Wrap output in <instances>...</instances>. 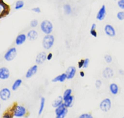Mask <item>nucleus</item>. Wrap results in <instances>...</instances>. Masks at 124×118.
Listing matches in <instances>:
<instances>
[{
    "label": "nucleus",
    "mask_w": 124,
    "mask_h": 118,
    "mask_svg": "<svg viewBox=\"0 0 124 118\" xmlns=\"http://www.w3.org/2000/svg\"><path fill=\"white\" fill-rule=\"evenodd\" d=\"M40 29L42 32L46 34H49L53 31V25L48 20H44L40 24Z\"/></svg>",
    "instance_id": "1"
},
{
    "label": "nucleus",
    "mask_w": 124,
    "mask_h": 118,
    "mask_svg": "<svg viewBox=\"0 0 124 118\" xmlns=\"http://www.w3.org/2000/svg\"><path fill=\"white\" fill-rule=\"evenodd\" d=\"M55 41L54 36L52 34H46L43 39L42 45L46 50H49L53 46Z\"/></svg>",
    "instance_id": "2"
},
{
    "label": "nucleus",
    "mask_w": 124,
    "mask_h": 118,
    "mask_svg": "<svg viewBox=\"0 0 124 118\" xmlns=\"http://www.w3.org/2000/svg\"><path fill=\"white\" fill-rule=\"evenodd\" d=\"M13 115L16 118H21L26 114V109L25 107L22 105H16L13 108Z\"/></svg>",
    "instance_id": "3"
},
{
    "label": "nucleus",
    "mask_w": 124,
    "mask_h": 118,
    "mask_svg": "<svg viewBox=\"0 0 124 118\" xmlns=\"http://www.w3.org/2000/svg\"><path fill=\"white\" fill-rule=\"evenodd\" d=\"M55 112L57 118H64L68 112L67 108L64 106L63 103L56 108Z\"/></svg>",
    "instance_id": "4"
},
{
    "label": "nucleus",
    "mask_w": 124,
    "mask_h": 118,
    "mask_svg": "<svg viewBox=\"0 0 124 118\" xmlns=\"http://www.w3.org/2000/svg\"><path fill=\"white\" fill-rule=\"evenodd\" d=\"M111 101L109 98H105L103 99L99 104L100 109L103 112H107L111 108Z\"/></svg>",
    "instance_id": "5"
},
{
    "label": "nucleus",
    "mask_w": 124,
    "mask_h": 118,
    "mask_svg": "<svg viewBox=\"0 0 124 118\" xmlns=\"http://www.w3.org/2000/svg\"><path fill=\"white\" fill-rule=\"evenodd\" d=\"M17 54V51L15 47L9 49L5 53L4 58L7 61H11L15 59Z\"/></svg>",
    "instance_id": "6"
},
{
    "label": "nucleus",
    "mask_w": 124,
    "mask_h": 118,
    "mask_svg": "<svg viewBox=\"0 0 124 118\" xmlns=\"http://www.w3.org/2000/svg\"><path fill=\"white\" fill-rule=\"evenodd\" d=\"M9 12V6L2 0H0V18L6 16Z\"/></svg>",
    "instance_id": "7"
},
{
    "label": "nucleus",
    "mask_w": 124,
    "mask_h": 118,
    "mask_svg": "<svg viewBox=\"0 0 124 118\" xmlns=\"http://www.w3.org/2000/svg\"><path fill=\"white\" fill-rule=\"evenodd\" d=\"M11 92L8 88H3L0 90V99L3 101H6L10 99Z\"/></svg>",
    "instance_id": "8"
},
{
    "label": "nucleus",
    "mask_w": 124,
    "mask_h": 118,
    "mask_svg": "<svg viewBox=\"0 0 124 118\" xmlns=\"http://www.w3.org/2000/svg\"><path fill=\"white\" fill-rule=\"evenodd\" d=\"M104 31L106 34L110 37H114L116 35L115 30L111 25H106L104 28Z\"/></svg>",
    "instance_id": "9"
},
{
    "label": "nucleus",
    "mask_w": 124,
    "mask_h": 118,
    "mask_svg": "<svg viewBox=\"0 0 124 118\" xmlns=\"http://www.w3.org/2000/svg\"><path fill=\"white\" fill-rule=\"evenodd\" d=\"M10 75L9 69L6 67H2L0 68V79L6 80L9 78Z\"/></svg>",
    "instance_id": "10"
},
{
    "label": "nucleus",
    "mask_w": 124,
    "mask_h": 118,
    "mask_svg": "<svg viewBox=\"0 0 124 118\" xmlns=\"http://www.w3.org/2000/svg\"><path fill=\"white\" fill-rule=\"evenodd\" d=\"M106 6L105 5H103L101 8L99 9L96 16V18L97 20L99 21L103 20L106 16Z\"/></svg>",
    "instance_id": "11"
},
{
    "label": "nucleus",
    "mask_w": 124,
    "mask_h": 118,
    "mask_svg": "<svg viewBox=\"0 0 124 118\" xmlns=\"http://www.w3.org/2000/svg\"><path fill=\"white\" fill-rule=\"evenodd\" d=\"M76 68L73 66H70L68 67L66 71V74L67 75V79H73L76 73Z\"/></svg>",
    "instance_id": "12"
},
{
    "label": "nucleus",
    "mask_w": 124,
    "mask_h": 118,
    "mask_svg": "<svg viewBox=\"0 0 124 118\" xmlns=\"http://www.w3.org/2000/svg\"><path fill=\"white\" fill-rule=\"evenodd\" d=\"M46 59V54L45 52H41L38 53L36 57L35 62L37 64H42Z\"/></svg>",
    "instance_id": "13"
},
{
    "label": "nucleus",
    "mask_w": 124,
    "mask_h": 118,
    "mask_svg": "<svg viewBox=\"0 0 124 118\" xmlns=\"http://www.w3.org/2000/svg\"><path fill=\"white\" fill-rule=\"evenodd\" d=\"M38 70V66L35 65L31 67L27 71L26 73V78L28 79L31 78L32 76L35 75Z\"/></svg>",
    "instance_id": "14"
},
{
    "label": "nucleus",
    "mask_w": 124,
    "mask_h": 118,
    "mask_svg": "<svg viewBox=\"0 0 124 118\" xmlns=\"http://www.w3.org/2000/svg\"><path fill=\"white\" fill-rule=\"evenodd\" d=\"M27 35L24 34H21L18 35L15 40L16 45H20L23 44L27 39Z\"/></svg>",
    "instance_id": "15"
},
{
    "label": "nucleus",
    "mask_w": 124,
    "mask_h": 118,
    "mask_svg": "<svg viewBox=\"0 0 124 118\" xmlns=\"http://www.w3.org/2000/svg\"><path fill=\"white\" fill-rule=\"evenodd\" d=\"M113 74L114 72L113 69L108 67L105 68L102 72L103 76L107 79L111 78L113 76Z\"/></svg>",
    "instance_id": "16"
},
{
    "label": "nucleus",
    "mask_w": 124,
    "mask_h": 118,
    "mask_svg": "<svg viewBox=\"0 0 124 118\" xmlns=\"http://www.w3.org/2000/svg\"><path fill=\"white\" fill-rule=\"evenodd\" d=\"M38 36V33L35 30H31L28 32L27 34V38L30 40H31V41H33L36 39Z\"/></svg>",
    "instance_id": "17"
},
{
    "label": "nucleus",
    "mask_w": 124,
    "mask_h": 118,
    "mask_svg": "<svg viewBox=\"0 0 124 118\" xmlns=\"http://www.w3.org/2000/svg\"><path fill=\"white\" fill-rule=\"evenodd\" d=\"M63 99L62 96H59L57 97L52 102V107L54 108H56L58 106L61 105L62 103H63Z\"/></svg>",
    "instance_id": "18"
},
{
    "label": "nucleus",
    "mask_w": 124,
    "mask_h": 118,
    "mask_svg": "<svg viewBox=\"0 0 124 118\" xmlns=\"http://www.w3.org/2000/svg\"><path fill=\"white\" fill-rule=\"evenodd\" d=\"M66 79H67V75L66 73H63L55 77L54 78H53L52 80V82H60L62 83V82H63Z\"/></svg>",
    "instance_id": "19"
},
{
    "label": "nucleus",
    "mask_w": 124,
    "mask_h": 118,
    "mask_svg": "<svg viewBox=\"0 0 124 118\" xmlns=\"http://www.w3.org/2000/svg\"><path fill=\"white\" fill-rule=\"evenodd\" d=\"M109 88L110 92L113 95H116L118 93L119 87L116 84L111 83V84H110Z\"/></svg>",
    "instance_id": "20"
},
{
    "label": "nucleus",
    "mask_w": 124,
    "mask_h": 118,
    "mask_svg": "<svg viewBox=\"0 0 124 118\" xmlns=\"http://www.w3.org/2000/svg\"><path fill=\"white\" fill-rule=\"evenodd\" d=\"M63 101H64L63 104L66 108L71 107L72 106V104L73 103L74 96L71 95L70 97H69L66 99L64 100Z\"/></svg>",
    "instance_id": "21"
},
{
    "label": "nucleus",
    "mask_w": 124,
    "mask_h": 118,
    "mask_svg": "<svg viewBox=\"0 0 124 118\" xmlns=\"http://www.w3.org/2000/svg\"><path fill=\"white\" fill-rule=\"evenodd\" d=\"M22 82V80L20 79H16L12 85V89L14 91L16 90L21 84Z\"/></svg>",
    "instance_id": "22"
},
{
    "label": "nucleus",
    "mask_w": 124,
    "mask_h": 118,
    "mask_svg": "<svg viewBox=\"0 0 124 118\" xmlns=\"http://www.w3.org/2000/svg\"><path fill=\"white\" fill-rule=\"evenodd\" d=\"M45 105V98L44 97H42L40 100V106L39 108V111H38V115H41V114L42 113L44 107Z\"/></svg>",
    "instance_id": "23"
},
{
    "label": "nucleus",
    "mask_w": 124,
    "mask_h": 118,
    "mask_svg": "<svg viewBox=\"0 0 124 118\" xmlns=\"http://www.w3.org/2000/svg\"><path fill=\"white\" fill-rule=\"evenodd\" d=\"M24 6V2L22 0H18L16 1L15 5V9L16 10H19L22 8Z\"/></svg>",
    "instance_id": "24"
},
{
    "label": "nucleus",
    "mask_w": 124,
    "mask_h": 118,
    "mask_svg": "<svg viewBox=\"0 0 124 118\" xmlns=\"http://www.w3.org/2000/svg\"><path fill=\"white\" fill-rule=\"evenodd\" d=\"M96 25L95 23H93L92 25L91 30H90V34L93 37H96L97 36V33L96 31Z\"/></svg>",
    "instance_id": "25"
},
{
    "label": "nucleus",
    "mask_w": 124,
    "mask_h": 118,
    "mask_svg": "<svg viewBox=\"0 0 124 118\" xmlns=\"http://www.w3.org/2000/svg\"><path fill=\"white\" fill-rule=\"evenodd\" d=\"M63 10L64 13L66 15H69L72 12V8L70 4H65L63 6Z\"/></svg>",
    "instance_id": "26"
},
{
    "label": "nucleus",
    "mask_w": 124,
    "mask_h": 118,
    "mask_svg": "<svg viewBox=\"0 0 124 118\" xmlns=\"http://www.w3.org/2000/svg\"><path fill=\"white\" fill-rule=\"evenodd\" d=\"M71 93H72V90L70 88L67 89H66L63 94L62 96V98L63 99V101L65 99H66L67 98H68L69 97H70L71 95Z\"/></svg>",
    "instance_id": "27"
},
{
    "label": "nucleus",
    "mask_w": 124,
    "mask_h": 118,
    "mask_svg": "<svg viewBox=\"0 0 124 118\" xmlns=\"http://www.w3.org/2000/svg\"><path fill=\"white\" fill-rule=\"evenodd\" d=\"M104 60L107 63L109 64V63H111V62L112 61V58L110 55L106 54L104 56Z\"/></svg>",
    "instance_id": "28"
},
{
    "label": "nucleus",
    "mask_w": 124,
    "mask_h": 118,
    "mask_svg": "<svg viewBox=\"0 0 124 118\" xmlns=\"http://www.w3.org/2000/svg\"><path fill=\"white\" fill-rule=\"evenodd\" d=\"M117 17L119 20H124V11H119L117 14Z\"/></svg>",
    "instance_id": "29"
},
{
    "label": "nucleus",
    "mask_w": 124,
    "mask_h": 118,
    "mask_svg": "<svg viewBox=\"0 0 124 118\" xmlns=\"http://www.w3.org/2000/svg\"><path fill=\"white\" fill-rule=\"evenodd\" d=\"M38 25V21L37 19H34L31 20L30 22V26L32 28H35Z\"/></svg>",
    "instance_id": "30"
},
{
    "label": "nucleus",
    "mask_w": 124,
    "mask_h": 118,
    "mask_svg": "<svg viewBox=\"0 0 124 118\" xmlns=\"http://www.w3.org/2000/svg\"><path fill=\"white\" fill-rule=\"evenodd\" d=\"M79 118H93V117L89 113H84L81 114L79 117Z\"/></svg>",
    "instance_id": "31"
},
{
    "label": "nucleus",
    "mask_w": 124,
    "mask_h": 118,
    "mask_svg": "<svg viewBox=\"0 0 124 118\" xmlns=\"http://www.w3.org/2000/svg\"><path fill=\"white\" fill-rule=\"evenodd\" d=\"M117 4L119 8L124 10V0H119Z\"/></svg>",
    "instance_id": "32"
},
{
    "label": "nucleus",
    "mask_w": 124,
    "mask_h": 118,
    "mask_svg": "<svg viewBox=\"0 0 124 118\" xmlns=\"http://www.w3.org/2000/svg\"><path fill=\"white\" fill-rule=\"evenodd\" d=\"M102 85V81L100 80H97L95 83V85L96 88L99 89Z\"/></svg>",
    "instance_id": "33"
},
{
    "label": "nucleus",
    "mask_w": 124,
    "mask_h": 118,
    "mask_svg": "<svg viewBox=\"0 0 124 118\" xmlns=\"http://www.w3.org/2000/svg\"><path fill=\"white\" fill-rule=\"evenodd\" d=\"M90 63V60L88 58H86L84 59V65L83 68H87L89 64Z\"/></svg>",
    "instance_id": "34"
},
{
    "label": "nucleus",
    "mask_w": 124,
    "mask_h": 118,
    "mask_svg": "<svg viewBox=\"0 0 124 118\" xmlns=\"http://www.w3.org/2000/svg\"><path fill=\"white\" fill-rule=\"evenodd\" d=\"M31 10L35 13H40L41 12V9L39 7H35L32 8Z\"/></svg>",
    "instance_id": "35"
},
{
    "label": "nucleus",
    "mask_w": 124,
    "mask_h": 118,
    "mask_svg": "<svg viewBox=\"0 0 124 118\" xmlns=\"http://www.w3.org/2000/svg\"><path fill=\"white\" fill-rule=\"evenodd\" d=\"M84 62V59H81L78 62V67L79 68H81L83 67Z\"/></svg>",
    "instance_id": "36"
},
{
    "label": "nucleus",
    "mask_w": 124,
    "mask_h": 118,
    "mask_svg": "<svg viewBox=\"0 0 124 118\" xmlns=\"http://www.w3.org/2000/svg\"><path fill=\"white\" fill-rule=\"evenodd\" d=\"M13 116V115L10 114V113H6L4 114V115L3 116V118H12Z\"/></svg>",
    "instance_id": "37"
},
{
    "label": "nucleus",
    "mask_w": 124,
    "mask_h": 118,
    "mask_svg": "<svg viewBox=\"0 0 124 118\" xmlns=\"http://www.w3.org/2000/svg\"><path fill=\"white\" fill-rule=\"evenodd\" d=\"M53 57V55L52 53H49L47 55H46V59L48 61L50 60Z\"/></svg>",
    "instance_id": "38"
},
{
    "label": "nucleus",
    "mask_w": 124,
    "mask_h": 118,
    "mask_svg": "<svg viewBox=\"0 0 124 118\" xmlns=\"http://www.w3.org/2000/svg\"><path fill=\"white\" fill-rule=\"evenodd\" d=\"M79 75L81 77H84L85 76V73L83 71H81L79 72Z\"/></svg>",
    "instance_id": "39"
},
{
    "label": "nucleus",
    "mask_w": 124,
    "mask_h": 118,
    "mask_svg": "<svg viewBox=\"0 0 124 118\" xmlns=\"http://www.w3.org/2000/svg\"><path fill=\"white\" fill-rule=\"evenodd\" d=\"M119 73L120 74L122 75H124V71L123 69H119Z\"/></svg>",
    "instance_id": "40"
},
{
    "label": "nucleus",
    "mask_w": 124,
    "mask_h": 118,
    "mask_svg": "<svg viewBox=\"0 0 124 118\" xmlns=\"http://www.w3.org/2000/svg\"><path fill=\"white\" fill-rule=\"evenodd\" d=\"M1 104H0V109L1 108Z\"/></svg>",
    "instance_id": "41"
}]
</instances>
